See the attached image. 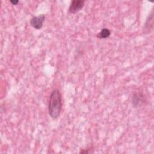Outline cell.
I'll list each match as a JSON object with an SVG mask.
<instances>
[{
	"instance_id": "cell-1",
	"label": "cell",
	"mask_w": 154,
	"mask_h": 154,
	"mask_svg": "<svg viewBox=\"0 0 154 154\" xmlns=\"http://www.w3.org/2000/svg\"><path fill=\"white\" fill-rule=\"evenodd\" d=\"M61 108V94L58 89H55L51 92L49 99L48 111L50 117L54 119H57L60 115Z\"/></svg>"
},
{
	"instance_id": "cell-2",
	"label": "cell",
	"mask_w": 154,
	"mask_h": 154,
	"mask_svg": "<svg viewBox=\"0 0 154 154\" xmlns=\"http://www.w3.org/2000/svg\"><path fill=\"white\" fill-rule=\"evenodd\" d=\"M45 19V16L44 14H40L37 16H34L31 19L29 23L31 26L34 28L36 29H40L43 26Z\"/></svg>"
},
{
	"instance_id": "cell-3",
	"label": "cell",
	"mask_w": 154,
	"mask_h": 154,
	"mask_svg": "<svg viewBox=\"0 0 154 154\" xmlns=\"http://www.w3.org/2000/svg\"><path fill=\"white\" fill-rule=\"evenodd\" d=\"M85 1L83 0H73L71 1L69 8V12L75 14L80 11L84 6Z\"/></svg>"
},
{
	"instance_id": "cell-4",
	"label": "cell",
	"mask_w": 154,
	"mask_h": 154,
	"mask_svg": "<svg viewBox=\"0 0 154 154\" xmlns=\"http://www.w3.org/2000/svg\"><path fill=\"white\" fill-rule=\"evenodd\" d=\"M146 101L145 96L141 93H136L132 96V103L135 107H139L143 105Z\"/></svg>"
},
{
	"instance_id": "cell-5",
	"label": "cell",
	"mask_w": 154,
	"mask_h": 154,
	"mask_svg": "<svg viewBox=\"0 0 154 154\" xmlns=\"http://www.w3.org/2000/svg\"><path fill=\"white\" fill-rule=\"evenodd\" d=\"M111 35V31L109 29L106 28H103L101 29V31L97 33V37L100 39L106 38Z\"/></svg>"
},
{
	"instance_id": "cell-6",
	"label": "cell",
	"mask_w": 154,
	"mask_h": 154,
	"mask_svg": "<svg viewBox=\"0 0 154 154\" xmlns=\"http://www.w3.org/2000/svg\"><path fill=\"white\" fill-rule=\"evenodd\" d=\"M153 11H152L151 14H150L148 18L147 19L146 22L145 23V28L146 29H152L150 25H151V26L153 28Z\"/></svg>"
},
{
	"instance_id": "cell-7",
	"label": "cell",
	"mask_w": 154,
	"mask_h": 154,
	"mask_svg": "<svg viewBox=\"0 0 154 154\" xmlns=\"http://www.w3.org/2000/svg\"><path fill=\"white\" fill-rule=\"evenodd\" d=\"M10 2L13 5H17L19 3V1H17V0H11V1H10Z\"/></svg>"
}]
</instances>
